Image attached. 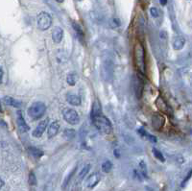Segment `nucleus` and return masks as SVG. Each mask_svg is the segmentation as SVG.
Returning <instances> with one entry per match:
<instances>
[{
	"label": "nucleus",
	"instance_id": "obj_1",
	"mask_svg": "<svg viewBox=\"0 0 192 191\" xmlns=\"http://www.w3.org/2000/svg\"><path fill=\"white\" fill-rule=\"evenodd\" d=\"M134 57L137 68L139 72L145 73V51L140 42H137L134 49Z\"/></svg>",
	"mask_w": 192,
	"mask_h": 191
},
{
	"label": "nucleus",
	"instance_id": "obj_2",
	"mask_svg": "<svg viewBox=\"0 0 192 191\" xmlns=\"http://www.w3.org/2000/svg\"><path fill=\"white\" fill-rule=\"evenodd\" d=\"M92 122L94 124V126L96 127L99 132H101L102 134L105 135H109L112 133L113 131V126L112 123L110 122V120L108 118H106L103 115H99L97 117L92 118Z\"/></svg>",
	"mask_w": 192,
	"mask_h": 191
},
{
	"label": "nucleus",
	"instance_id": "obj_3",
	"mask_svg": "<svg viewBox=\"0 0 192 191\" xmlns=\"http://www.w3.org/2000/svg\"><path fill=\"white\" fill-rule=\"evenodd\" d=\"M45 111H46L45 104L38 101V102L33 103L29 107L27 113L32 119H38V118H41L45 113Z\"/></svg>",
	"mask_w": 192,
	"mask_h": 191
},
{
	"label": "nucleus",
	"instance_id": "obj_4",
	"mask_svg": "<svg viewBox=\"0 0 192 191\" xmlns=\"http://www.w3.org/2000/svg\"><path fill=\"white\" fill-rule=\"evenodd\" d=\"M37 25H38V28L41 31L48 30L52 25L51 16L48 13H46V12H41V13L38 16Z\"/></svg>",
	"mask_w": 192,
	"mask_h": 191
},
{
	"label": "nucleus",
	"instance_id": "obj_5",
	"mask_svg": "<svg viewBox=\"0 0 192 191\" xmlns=\"http://www.w3.org/2000/svg\"><path fill=\"white\" fill-rule=\"evenodd\" d=\"M63 116L65 120L70 125H77L80 123V116L75 110L65 108L63 110Z\"/></svg>",
	"mask_w": 192,
	"mask_h": 191
},
{
	"label": "nucleus",
	"instance_id": "obj_6",
	"mask_svg": "<svg viewBox=\"0 0 192 191\" xmlns=\"http://www.w3.org/2000/svg\"><path fill=\"white\" fill-rule=\"evenodd\" d=\"M47 126H48V119H44V120L41 121V122L38 124V126L36 127V129L32 132L33 136H34V137H37V138H38V137H41V136L44 134Z\"/></svg>",
	"mask_w": 192,
	"mask_h": 191
},
{
	"label": "nucleus",
	"instance_id": "obj_7",
	"mask_svg": "<svg viewBox=\"0 0 192 191\" xmlns=\"http://www.w3.org/2000/svg\"><path fill=\"white\" fill-rule=\"evenodd\" d=\"M156 106H157V108L163 113L165 114H172V111H171V108L168 104L163 100L162 97H158L157 100H156Z\"/></svg>",
	"mask_w": 192,
	"mask_h": 191
},
{
	"label": "nucleus",
	"instance_id": "obj_8",
	"mask_svg": "<svg viewBox=\"0 0 192 191\" xmlns=\"http://www.w3.org/2000/svg\"><path fill=\"white\" fill-rule=\"evenodd\" d=\"M17 127L19 132L21 133H26L29 131V126L27 125L25 119H24L22 113L20 112H17Z\"/></svg>",
	"mask_w": 192,
	"mask_h": 191
},
{
	"label": "nucleus",
	"instance_id": "obj_9",
	"mask_svg": "<svg viewBox=\"0 0 192 191\" xmlns=\"http://www.w3.org/2000/svg\"><path fill=\"white\" fill-rule=\"evenodd\" d=\"M64 38V30L61 27H55L52 32V40L55 43H60Z\"/></svg>",
	"mask_w": 192,
	"mask_h": 191
},
{
	"label": "nucleus",
	"instance_id": "obj_10",
	"mask_svg": "<svg viewBox=\"0 0 192 191\" xmlns=\"http://www.w3.org/2000/svg\"><path fill=\"white\" fill-rule=\"evenodd\" d=\"M60 130V125L58 121H53L49 126H48V131H47V136L48 138H52L56 136L59 133Z\"/></svg>",
	"mask_w": 192,
	"mask_h": 191
},
{
	"label": "nucleus",
	"instance_id": "obj_11",
	"mask_svg": "<svg viewBox=\"0 0 192 191\" xmlns=\"http://www.w3.org/2000/svg\"><path fill=\"white\" fill-rule=\"evenodd\" d=\"M99 182H100V175L98 173H93L88 179L87 186L89 188H93V187H95L96 185L98 184Z\"/></svg>",
	"mask_w": 192,
	"mask_h": 191
},
{
	"label": "nucleus",
	"instance_id": "obj_12",
	"mask_svg": "<svg viewBox=\"0 0 192 191\" xmlns=\"http://www.w3.org/2000/svg\"><path fill=\"white\" fill-rule=\"evenodd\" d=\"M3 103L7 106H11V107H13V108H16V109H19L20 107H21V102L20 101H17L14 98H12L10 96H5L3 97L2 99Z\"/></svg>",
	"mask_w": 192,
	"mask_h": 191
},
{
	"label": "nucleus",
	"instance_id": "obj_13",
	"mask_svg": "<svg viewBox=\"0 0 192 191\" xmlns=\"http://www.w3.org/2000/svg\"><path fill=\"white\" fill-rule=\"evenodd\" d=\"M133 85H134V89H135L137 97V98H140L141 95H142V90H143V86H142V83H141L140 79L136 77V78L134 79Z\"/></svg>",
	"mask_w": 192,
	"mask_h": 191
},
{
	"label": "nucleus",
	"instance_id": "obj_14",
	"mask_svg": "<svg viewBox=\"0 0 192 191\" xmlns=\"http://www.w3.org/2000/svg\"><path fill=\"white\" fill-rule=\"evenodd\" d=\"M66 101L71 106H80L81 105V98H80V96H78V95H76V94L68 93L66 95Z\"/></svg>",
	"mask_w": 192,
	"mask_h": 191
},
{
	"label": "nucleus",
	"instance_id": "obj_15",
	"mask_svg": "<svg viewBox=\"0 0 192 191\" xmlns=\"http://www.w3.org/2000/svg\"><path fill=\"white\" fill-rule=\"evenodd\" d=\"M91 119L94 118V117H97L99 115H102L101 114V105L99 103L98 100H95L93 105H92V109H91Z\"/></svg>",
	"mask_w": 192,
	"mask_h": 191
},
{
	"label": "nucleus",
	"instance_id": "obj_16",
	"mask_svg": "<svg viewBox=\"0 0 192 191\" xmlns=\"http://www.w3.org/2000/svg\"><path fill=\"white\" fill-rule=\"evenodd\" d=\"M185 44V38L179 36V37H176L173 41V47L175 50H181L183 49V47Z\"/></svg>",
	"mask_w": 192,
	"mask_h": 191
},
{
	"label": "nucleus",
	"instance_id": "obj_17",
	"mask_svg": "<svg viewBox=\"0 0 192 191\" xmlns=\"http://www.w3.org/2000/svg\"><path fill=\"white\" fill-rule=\"evenodd\" d=\"M28 151H29V153L32 155V156L34 158H36V159H39V158L42 157V155H43V152L41 149L36 148V147H29Z\"/></svg>",
	"mask_w": 192,
	"mask_h": 191
},
{
	"label": "nucleus",
	"instance_id": "obj_18",
	"mask_svg": "<svg viewBox=\"0 0 192 191\" xmlns=\"http://www.w3.org/2000/svg\"><path fill=\"white\" fill-rule=\"evenodd\" d=\"M72 26H73V29H74V31L76 32V34H77V36H78V38H79L81 41H83V40H84V31H83L82 27L78 24L77 22H72Z\"/></svg>",
	"mask_w": 192,
	"mask_h": 191
},
{
	"label": "nucleus",
	"instance_id": "obj_19",
	"mask_svg": "<svg viewBox=\"0 0 192 191\" xmlns=\"http://www.w3.org/2000/svg\"><path fill=\"white\" fill-rule=\"evenodd\" d=\"M66 82L69 86L73 87L75 86V84L77 82V75L75 73H69L66 77Z\"/></svg>",
	"mask_w": 192,
	"mask_h": 191
},
{
	"label": "nucleus",
	"instance_id": "obj_20",
	"mask_svg": "<svg viewBox=\"0 0 192 191\" xmlns=\"http://www.w3.org/2000/svg\"><path fill=\"white\" fill-rule=\"evenodd\" d=\"M138 133L142 136H144L145 137L146 139H148L149 141H151V142H156L157 141V139H156V137L154 136H151V135H149L146 131H143V130H138Z\"/></svg>",
	"mask_w": 192,
	"mask_h": 191
},
{
	"label": "nucleus",
	"instance_id": "obj_21",
	"mask_svg": "<svg viewBox=\"0 0 192 191\" xmlns=\"http://www.w3.org/2000/svg\"><path fill=\"white\" fill-rule=\"evenodd\" d=\"M113 168V163L110 160H106L103 164H102V170L105 173H109Z\"/></svg>",
	"mask_w": 192,
	"mask_h": 191
},
{
	"label": "nucleus",
	"instance_id": "obj_22",
	"mask_svg": "<svg viewBox=\"0 0 192 191\" xmlns=\"http://www.w3.org/2000/svg\"><path fill=\"white\" fill-rule=\"evenodd\" d=\"M75 135V131L72 129H66L64 132V137L65 139H71Z\"/></svg>",
	"mask_w": 192,
	"mask_h": 191
},
{
	"label": "nucleus",
	"instance_id": "obj_23",
	"mask_svg": "<svg viewBox=\"0 0 192 191\" xmlns=\"http://www.w3.org/2000/svg\"><path fill=\"white\" fill-rule=\"evenodd\" d=\"M89 169H90V165H89V164H87L86 166H84V168L81 170L80 174H79V178H80V179H84V178H85V177L87 176V174L89 173Z\"/></svg>",
	"mask_w": 192,
	"mask_h": 191
},
{
	"label": "nucleus",
	"instance_id": "obj_24",
	"mask_svg": "<svg viewBox=\"0 0 192 191\" xmlns=\"http://www.w3.org/2000/svg\"><path fill=\"white\" fill-rule=\"evenodd\" d=\"M153 154H154V156L157 158L159 160H161V161H164L165 160H164V157H163V155L158 150V149H156V148H153Z\"/></svg>",
	"mask_w": 192,
	"mask_h": 191
},
{
	"label": "nucleus",
	"instance_id": "obj_25",
	"mask_svg": "<svg viewBox=\"0 0 192 191\" xmlns=\"http://www.w3.org/2000/svg\"><path fill=\"white\" fill-rule=\"evenodd\" d=\"M29 184H30V185H33V186L37 184V178H36V176L33 172H31L29 175Z\"/></svg>",
	"mask_w": 192,
	"mask_h": 191
},
{
	"label": "nucleus",
	"instance_id": "obj_26",
	"mask_svg": "<svg viewBox=\"0 0 192 191\" xmlns=\"http://www.w3.org/2000/svg\"><path fill=\"white\" fill-rule=\"evenodd\" d=\"M139 168H140V171L142 173V175L144 177H147V170H146V164L144 163V161H140L139 163Z\"/></svg>",
	"mask_w": 192,
	"mask_h": 191
},
{
	"label": "nucleus",
	"instance_id": "obj_27",
	"mask_svg": "<svg viewBox=\"0 0 192 191\" xmlns=\"http://www.w3.org/2000/svg\"><path fill=\"white\" fill-rule=\"evenodd\" d=\"M150 14L153 17H158L159 16V13H158V10L156 9V8H151L150 10Z\"/></svg>",
	"mask_w": 192,
	"mask_h": 191
},
{
	"label": "nucleus",
	"instance_id": "obj_28",
	"mask_svg": "<svg viewBox=\"0 0 192 191\" xmlns=\"http://www.w3.org/2000/svg\"><path fill=\"white\" fill-rule=\"evenodd\" d=\"M191 176H192V170H190V171H189V173L187 174V176L185 177V179L184 182H183V184H182V186H185V184L188 182V180H189V179L191 178Z\"/></svg>",
	"mask_w": 192,
	"mask_h": 191
},
{
	"label": "nucleus",
	"instance_id": "obj_29",
	"mask_svg": "<svg viewBox=\"0 0 192 191\" xmlns=\"http://www.w3.org/2000/svg\"><path fill=\"white\" fill-rule=\"evenodd\" d=\"M0 80H1V82L3 81V76H4V72H3V68L1 67V69H0Z\"/></svg>",
	"mask_w": 192,
	"mask_h": 191
},
{
	"label": "nucleus",
	"instance_id": "obj_30",
	"mask_svg": "<svg viewBox=\"0 0 192 191\" xmlns=\"http://www.w3.org/2000/svg\"><path fill=\"white\" fill-rule=\"evenodd\" d=\"M160 2H161V5H166V3H167V0H160Z\"/></svg>",
	"mask_w": 192,
	"mask_h": 191
},
{
	"label": "nucleus",
	"instance_id": "obj_31",
	"mask_svg": "<svg viewBox=\"0 0 192 191\" xmlns=\"http://www.w3.org/2000/svg\"><path fill=\"white\" fill-rule=\"evenodd\" d=\"M56 1L59 2V3H63V2L65 1V0H56Z\"/></svg>",
	"mask_w": 192,
	"mask_h": 191
},
{
	"label": "nucleus",
	"instance_id": "obj_32",
	"mask_svg": "<svg viewBox=\"0 0 192 191\" xmlns=\"http://www.w3.org/2000/svg\"><path fill=\"white\" fill-rule=\"evenodd\" d=\"M3 186H4V182L1 180V187H3Z\"/></svg>",
	"mask_w": 192,
	"mask_h": 191
},
{
	"label": "nucleus",
	"instance_id": "obj_33",
	"mask_svg": "<svg viewBox=\"0 0 192 191\" xmlns=\"http://www.w3.org/2000/svg\"><path fill=\"white\" fill-rule=\"evenodd\" d=\"M77 1H82V0H77Z\"/></svg>",
	"mask_w": 192,
	"mask_h": 191
}]
</instances>
